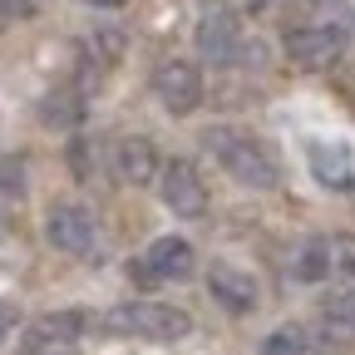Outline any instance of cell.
<instances>
[{"instance_id": "cell-1", "label": "cell", "mask_w": 355, "mask_h": 355, "mask_svg": "<svg viewBox=\"0 0 355 355\" xmlns=\"http://www.w3.org/2000/svg\"><path fill=\"white\" fill-rule=\"evenodd\" d=\"M104 326L114 336H144V340H183L193 331V316L178 306H158V301H133V306H114Z\"/></svg>"}, {"instance_id": "cell-2", "label": "cell", "mask_w": 355, "mask_h": 355, "mask_svg": "<svg viewBox=\"0 0 355 355\" xmlns=\"http://www.w3.org/2000/svg\"><path fill=\"white\" fill-rule=\"evenodd\" d=\"M207 144H212L217 163L227 168L242 188H272V183H277V163H272V153H266L261 144L237 139V133H212Z\"/></svg>"}, {"instance_id": "cell-3", "label": "cell", "mask_w": 355, "mask_h": 355, "mask_svg": "<svg viewBox=\"0 0 355 355\" xmlns=\"http://www.w3.org/2000/svg\"><path fill=\"white\" fill-rule=\"evenodd\" d=\"M193 272V247L183 237H158L139 261L128 266V277L139 286H158V282H183Z\"/></svg>"}, {"instance_id": "cell-4", "label": "cell", "mask_w": 355, "mask_h": 355, "mask_svg": "<svg viewBox=\"0 0 355 355\" xmlns=\"http://www.w3.org/2000/svg\"><path fill=\"white\" fill-rule=\"evenodd\" d=\"M286 55L301 69H331L345 55V30H336V25H301V30L286 35Z\"/></svg>"}, {"instance_id": "cell-5", "label": "cell", "mask_w": 355, "mask_h": 355, "mask_svg": "<svg viewBox=\"0 0 355 355\" xmlns=\"http://www.w3.org/2000/svg\"><path fill=\"white\" fill-rule=\"evenodd\" d=\"M153 94L168 114H193L202 104V74L188 60H163L153 69Z\"/></svg>"}, {"instance_id": "cell-6", "label": "cell", "mask_w": 355, "mask_h": 355, "mask_svg": "<svg viewBox=\"0 0 355 355\" xmlns=\"http://www.w3.org/2000/svg\"><path fill=\"white\" fill-rule=\"evenodd\" d=\"M44 237H50L55 252H69V257H89L99 242V227H94V217H89L79 202H64L50 212V222H44Z\"/></svg>"}, {"instance_id": "cell-7", "label": "cell", "mask_w": 355, "mask_h": 355, "mask_svg": "<svg viewBox=\"0 0 355 355\" xmlns=\"http://www.w3.org/2000/svg\"><path fill=\"white\" fill-rule=\"evenodd\" d=\"M163 202H168V212H178V217H202L207 188H202V178H198L193 163L173 158V163L163 168Z\"/></svg>"}, {"instance_id": "cell-8", "label": "cell", "mask_w": 355, "mask_h": 355, "mask_svg": "<svg viewBox=\"0 0 355 355\" xmlns=\"http://www.w3.org/2000/svg\"><path fill=\"white\" fill-rule=\"evenodd\" d=\"M237 44H242V30H237V15L232 10H207L202 25H198V50L212 60V64H232L237 60Z\"/></svg>"}, {"instance_id": "cell-9", "label": "cell", "mask_w": 355, "mask_h": 355, "mask_svg": "<svg viewBox=\"0 0 355 355\" xmlns=\"http://www.w3.org/2000/svg\"><path fill=\"white\" fill-rule=\"evenodd\" d=\"M114 173L123 178V183H133V188L153 183V178H158V148H153L148 139H119V148H114Z\"/></svg>"}, {"instance_id": "cell-10", "label": "cell", "mask_w": 355, "mask_h": 355, "mask_svg": "<svg viewBox=\"0 0 355 355\" xmlns=\"http://www.w3.org/2000/svg\"><path fill=\"white\" fill-rule=\"evenodd\" d=\"M207 286H212V296L222 306H232V311H252L257 306V282L242 272V266H232V261H212Z\"/></svg>"}, {"instance_id": "cell-11", "label": "cell", "mask_w": 355, "mask_h": 355, "mask_svg": "<svg viewBox=\"0 0 355 355\" xmlns=\"http://www.w3.org/2000/svg\"><path fill=\"white\" fill-rule=\"evenodd\" d=\"M306 153H311V173H316L326 188H350L355 173H350V153L340 144H311Z\"/></svg>"}, {"instance_id": "cell-12", "label": "cell", "mask_w": 355, "mask_h": 355, "mask_svg": "<svg viewBox=\"0 0 355 355\" xmlns=\"http://www.w3.org/2000/svg\"><path fill=\"white\" fill-rule=\"evenodd\" d=\"M74 336H84V316H79V311H55V316H44L35 326L40 345H69Z\"/></svg>"}, {"instance_id": "cell-13", "label": "cell", "mask_w": 355, "mask_h": 355, "mask_svg": "<svg viewBox=\"0 0 355 355\" xmlns=\"http://www.w3.org/2000/svg\"><path fill=\"white\" fill-rule=\"evenodd\" d=\"M291 277L296 282H326V237L301 242V252L291 257Z\"/></svg>"}, {"instance_id": "cell-14", "label": "cell", "mask_w": 355, "mask_h": 355, "mask_svg": "<svg viewBox=\"0 0 355 355\" xmlns=\"http://www.w3.org/2000/svg\"><path fill=\"white\" fill-rule=\"evenodd\" d=\"M40 114H44V123H50V128H74V123L84 119V104H79L74 94H50Z\"/></svg>"}, {"instance_id": "cell-15", "label": "cell", "mask_w": 355, "mask_h": 355, "mask_svg": "<svg viewBox=\"0 0 355 355\" xmlns=\"http://www.w3.org/2000/svg\"><path fill=\"white\" fill-rule=\"evenodd\" d=\"M326 277H355V237H326Z\"/></svg>"}, {"instance_id": "cell-16", "label": "cell", "mask_w": 355, "mask_h": 355, "mask_svg": "<svg viewBox=\"0 0 355 355\" xmlns=\"http://www.w3.org/2000/svg\"><path fill=\"white\" fill-rule=\"evenodd\" d=\"M261 355H306V336H301L296 326H282V331H272V336H266Z\"/></svg>"}, {"instance_id": "cell-17", "label": "cell", "mask_w": 355, "mask_h": 355, "mask_svg": "<svg viewBox=\"0 0 355 355\" xmlns=\"http://www.w3.org/2000/svg\"><path fill=\"white\" fill-rule=\"evenodd\" d=\"M15 326V306H6V301H0V336H6Z\"/></svg>"}, {"instance_id": "cell-18", "label": "cell", "mask_w": 355, "mask_h": 355, "mask_svg": "<svg viewBox=\"0 0 355 355\" xmlns=\"http://www.w3.org/2000/svg\"><path fill=\"white\" fill-rule=\"evenodd\" d=\"M340 321H350V326H355V296H350V301L340 306Z\"/></svg>"}, {"instance_id": "cell-19", "label": "cell", "mask_w": 355, "mask_h": 355, "mask_svg": "<svg viewBox=\"0 0 355 355\" xmlns=\"http://www.w3.org/2000/svg\"><path fill=\"white\" fill-rule=\"evenodd\" d=\"M84 6H119V0H84Z\"/></svg>"}, {"instance_id": "cell-20", "label": "cell", "mask_w": 355, "mask_h": 355, "mask_svg": "<svg viewBox=\"0 0 355 355\" xmlns=\"http://www.w3.org/2000/svg\"><path fill=\"white\" fill-rule=\"evenodd\" d=\"M20 6H25V10H30V6H35V0H20Z\"/></svg>"}]
</instances>
